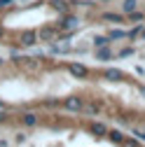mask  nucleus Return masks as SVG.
Here are the masks:
<instances>
[{
	"label": "nucleus",
	"mask_w": 145,
	"mask_h": 147,
	"mask_svg": "<svg viewBox=\"0 0 145 147\" xmlns=\"http://www.w3.org/2000/svg\"><path fill=\"white\" fill-rule=\"evenodd\" d=\"M12 0H0V7H5V5H9Z\"/></svg>",
	"instance_id": "nucleus-21"
},
{
	"label": "nucleus",
	"mask_w": 145,
	"mask_h": 147,
	"mask_svg": "<svg viewBox=\"0 0 145 147\" xmlns=\"http://www.w3.org/2000/svg\"><path fill=\"white\" fill-rule=\"evenodd\" d=\"M108 138H110L112 142H122V133H119V131H110V133H108Z\"/></svg>",
	"instance_id": "nucleus-14"
},
{
	"label": "nucleus",
	"mask_w": 145,
	"mask_h": 147,
	"mask_svg": "<svg viewBox=\"0 0 145 147\" xmlns=\"http://www.w3.org/2000/svg\"><path fill=\"white\" fill-rule=\"evenodd\" d=\"M24 124L26 126H35V124H38V117H35L33 112H28V115H24Z\"/></svg>",
	"instance_id": "nucleus-9"
},
{
	"label": "nucleus",
	"mask_w": 145,
	"mask_h": 147,
	"mask_svg": "<svg viewBox=\"0 0 145 147\" xmlns=\"http://www.w3.org/2000/svg\"><path fill=\"white\" fill-rule=\"evenodd\" d=\"M129 14H131V21H143V14H140V12L133 9V12H129Z\"/></svg>",
	"instance_id": "nucleus-16"
},
{
	"label": "nucleus",
	"mask_w": 145,
	"mask_h": 147,
	"mask_svg": "<svg viewBox=\"0 0 145 147\" xmlns=\"http://www.w3.org/2000/svg\"><path fill=\"white\" fill-rule=\"evenodd\" d=\"M66 51H68V47H56V45L51 47V54H66Z\"/></svg>",
	"instance_id": "nucleus-17"
},
{
	"label": "nucleus",
	"mask_w": 145,
	"mask_h": 147,
	"mask_svg": "<svg viewBox=\"0 0 145 147\" xmlns=\"http://www.w3.org/2000/svg\"><path fill=\"white\" fill-rule=\"evenodd\" d=\"M3 107H5V103H3V100H0V110H3Z\"/></svg>",
	"instance_id": "nucleus-22"
},
{
	"label": "nucleus",
	"mask_w": 145,
	"mask_h": 147,
	"mask_svg": "<svg viewBox=\"0 0 145 147\" xmlns=\"http://www.w3.org/2000/svg\"><path fill=\"white\" fill-rule=\"evenodd\" d=\"M110 56H112V51L108 49V45L105 47H98V51H96V59L98 61H105V59H110Z\"/></svg>",
	"instance_id": "nucleus-3"
},
{
	"label": "nucleus",
	"mask_w": 145,
	"mask_h": 147,
	"mask_svg": "<svg viewBox=\"0 0 145 147\" xmlns=\"http://www.w3.org/2000/svg\"><path fill=\"white\" fill-rule=\"evenodd\" d=\"M133 136H138V138L145 142V131H133Z\"/></svg>",
	"instance_id": "nucleus-20"
},
{
	"label": "nucleus",
	"mask_w": 145,
	"mask_h": 147,
	"mask_svg": "<svg viewBox=\"0 0 145 147\" xmlns=\"http://www.w3.org/2000/svg\"><path fill=\"white\" fill-rule=\"evenodd\" d=\"M91 131H94V136H105V133H108V128H105L103 124H94V126H91Z\"/></svg>",
	"instance_id": "nucleus-10"
},
{
	"label": "nucleus",
	"mask_w": 145,
	"mask_h": 147,
	"mask_svg": "<svg viewBox=\"0 0 145 147\" xmlns=\"http://www.w3.org/2000/svg\"><path fill=\"white\" fill-rule=\"evenodd\" d=\"M66 107H68V110H72V112H75V110H80V107H82V100L72 96V98H68V100H66Z\"/></svg>",
	"instance_id": "nucleus-5"
},
{
	"label": "nucleus",
	"mask_w": 145,
	"mask_h": 147,
	"mask_svg": "<svg viewBox=\"0 0 145 147\" xmlns=\"http://www.w3.org/2000/svg\"><path fill=\"white\" fill-rule=\"evenodd\" d=\"M54 7H56L59 12H66V3H63V0H54V3H51Z\"/></svg>",
	"instance_id": "nucleus-15"
},
{
	"label": "nucleus",
	"mask_w": 145,
	"mask_h": 147,
	"mask_svg": "<svg viewBox=\"0 0 145 147\" xmlns=\"http://www.w3.org/2000/svg\"><path fill=\"white\" fill-rule=\"evenodd\" d=\"M80 21H77V16H66V19L59 24V28H77Z\"/></svg>",
	"instance_id": "nucleus-2"
},
{
	"label": "nucleus",
	"mask_w": 145,
	"mask_h": 147,
	"mask_svg": "<svg viewBox=\"0 0 145 147\" xmlns=\"http://www.w3.org/2000/svg\"><path fill=\"white\" fill-rule=\"evenodd\" d=\"M143 38H145V30H143Z\"/></svg>",
	"instance_id": "nucleus-24"
},
{
	"label": "nucleus",
	"mask_w": 145,
	"mask_h": 147,
	"mask_svg": "<svg viewBox=\"0 0 145 147\" xmlns=\"http://www.w3.org/2000/svg\"><path fill=\"white\" fill-rule=\"evenodd\" d=\"M0 35H3V28H0Z\"/></svg>",
	"instance_id": "nucleus-23"
},
{
	"label": "nucleus",
	"mask_w": 145,
	"mask_h": 147,
	"mask_svg": "<svg viewBox=\"0 0 145 147\" xmlns=\"http://www.w3.org/2000/svg\"><path fill=\"white\" fill-rule=\"evenodd\" d=\"M40 38H42V40L54 38V28H42V30H40Z\"/></svg>",
	"instance_id": "nucleus-12"
},
{
	"label": "nucleus",
	"mask_w": 145,
	"mask_h": 147,
	"mask_svg": "<svg viewBox=\"0 0 145 147\" xmlns=\"http://www.w3.org/2000/svg\"><path fill=\"white\" fill-rule=\"evenodd\" d=\"M70 72H72L75 77H84V75H87V68L80 65V63H72V65H70Z\"/></svg>",
	"instance_id": "nucleus-4"
},
{
	"label": "nucleus",
	"mask_w": 145,
	"mask_h": 147,
	"mask_svg": "<svg viewBox=\"0 0 145 147\" xmlns=\"http://www.w3.org/2000/svg\"><path fill=\"white\" fill-rule=\"evenodd\" d=\"M108 42H110V38H101V35H98V38H94V45H96V47H105Z\"/></svg>",
	"instance_id": "nucleus-13"
},
{
	"label": "nucleus",
	"mask_w": 145,
	"mask_h": 147,
	"mask_svg": "<svg viewBox=\"0 0 145 147\" xmlns=\"http://www.w3.org/2000/svg\"><path fill=\"white\" fill-rule=\"evenodd\" d=\"M35 40H38V33H35V30H26V33H21V45L30 47V45H35Z\"/></svg>",
	"instance_id": "nucleus-1"
},
{
	"label": "nucleus",
	"mask_w": 145,
	"mask_h": 147,
	"mask_svg": "<svg viewBox=\"0 0 145 147\" xmlns=\"http://www.w3.org/2000/svg\"><path fill=\"white\" fill-rule=\"evenodd\" d=\"M105 77L112 80V82H117V80H122V72H119L117 68H110V70H105Z\"/></svg>",
	"instance_id": "nucleus-6"
},
{
	"label": "nucleus",
	"mask_w": 145,
	"mask_h": 147,
	"mask_svg": "<svg viewBox=\"0 0 145 147\" xmlns=\"http://www.w3.org/2000/svg\"><path fill=\"white\" fill-rule=\"evenodd\" d=\"M136 5H138V0H124V5H122V9L129 14V12H133L136 9Z\"/></svg>",
	"instance_id": "nucleus-8"
},
{
	"label": "nucleus",
	"mask_w": 145,
	"mask_h": 147,
	"mask_svg": "<svg viewBox=\"0 0 145 147\" xmlns=\"http://www.w3.org/2000/svg\"><path fill=\"white\" fill-rule=\"evenodd\" d=\"M140 30H143V26H136L133 30H129V33H126V35H129V38H136V35H138Z\"/></svg>",
	"instance_id": "nucleus-18"
},
{
	"label": "nucleus",
	"mask_w": 145,
	"mask_h": 147,
	"mask_svg": "<svg viewBox=\"0 0 145 147\" xmlns=\"http://www.w3.org/2000/svg\"><path fill=\"white\" fill-rule=\"evenodd\" d=\"M103 19H105V21H115V24H119V21H122V14H112V12H108V14H103Z\"/></svg>",
	"instance_id": "nucleus-11"
},
{
	"label": "nucleus",
	"mask_w": 145,
	"mask_h": 147,
	"mask_svg": "<svg viewBox=\"0 0 145 147\" xmlns=\"http://www.w3.org/2000/svg\"><path fill=\"white\" fill-rule=\"evenodd\" d=\"M131 54H133V49H131V47H126V49L119 51V56H131Z\"/></svg>",
	"instance_id": "nucleus-19"
},
{
	"label": "nucleus",
	"mask_w": 145,
	"mask_h": 147,
	"mask_svg": "<svg viewBox=\"0 0 145 147\" xmlns=\"http://www.w3.org/2000/svg\"><path fill=\"white\" fill-rule=\"evenodd\" d=\"M110 40H122V38H126V30H119V28H112L110 30V35H108Z\"/></svg>",
	"instance_id": "nucleus-7"
}]
</instances>
